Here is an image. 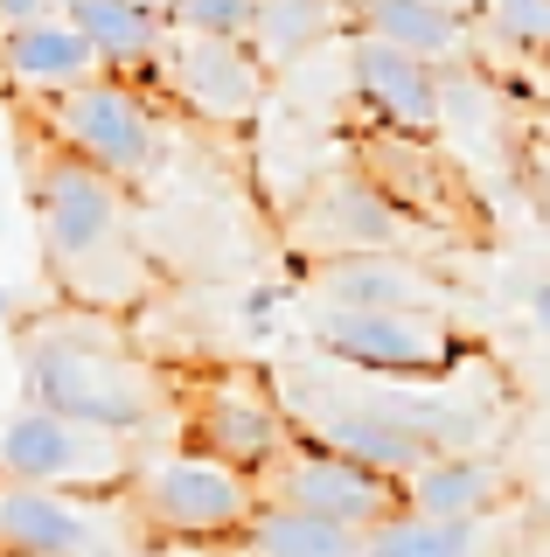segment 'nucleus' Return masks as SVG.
Wrapping results in <instances>:
<instances>
[{
	"mask_svg": "<svg viewBox=\"0 0 550 557\" xmlns=\"http://www.w3.org/2000/svg\"><path fill=\"white\" fill-rule=\"evenodd\" d=\"M49 14H63L57 0H0V35H14V28H36V22H49Z\"/></svg>",
	"mask_w": 550,
	"mask_h": 557,
	"instance_id": "b1692460",
	"label": "nucleus"
},
{
	"mask_svg": "<svg viewBox=\"0 0 550 557\" xmlns=\"http://www.w3.org/2000/svg\"><path fill=\"white\" fill-rule=\"evenodd\" d=\"M140 8H153V14H161V22H167V8H175V0H140Z\"/></svg>",
	"mask_w": 550,
	"mask_h": 557,
	"instance_id": "a878e982",
	"label": "nucleus"
},
{
	"mask_svg": "<svg viewBox=\"0 0 550 557\" xmlns=\"http://www.w3.org/2000/svg\"><path fill=\"white\" fill-rule=\"evenodd\" d=\"M49 147L77 153L84 168L112 174L118 188H147L153 174L167 161V126H161V104L140 91V77H112V70H98V77L71 84L63 98L36 104Z\"/></svg>",
	"mask_w": 550,
	"mask_h": 557,
	"instance_id": "7ed1b4c3",
	"label": "nucleus"
},
{
	"mask_svg": "<svg viewBox=\"0 0 550 557\" xmlns=\"http://www.w3.org/2000/svg\"><path fill=\"white\" fill-rule=\"evenodd\" d=\"M307 286H314V307H355V313H446V300H453V286L411 251L321 258V265H307Z\"/></svg>",
	"mask_w": 550,
	"mask_h": 557,
	"instance_id": "ddd939ff",
	"label": "nucleus"
},
{
	"mask_svg": "<svg viewBox=\"0 0 550 557\" xmlns=\"http://www.w3.org/2000/svg\"><path fill=\"white\" fill-rule=\"evenodd\" d=\"M22 391L28 405L118 432V440L153 432V418L175 397L161 362L140 356L133 342H118V321L84 313V307H57L42 321H22Z\"/></svg>",
	"mask_w": 550,
	"mask_h": 557,
	"instance_id": "f03ea898",
	"label": "nucleus"
},
{
	"mask_svg": "<svg viewBox=\"0 0 550 557\" xmlns=\"http://www.w3.org/2000/svg\"><path fill=\"white\" fill-rule=\"evenodd\" d=\"M314 348L376 383H433L460 362V327L446 313H355L314 307Z\"/></svg>",
	"mask_w": 550,
	"mask_h": 557,
	"instance_id": "0eeeda50",
	"label": "nucleus"
},
{
	"mask_svg": "<svg viewBox=\"0 0 550 557\" xmlns=\"http://www.w3.org/2000/svg\"><path fill=\"white\" fill-rule=\"evenodd\" d=\"M0 313H8V293H0Z\"/></svg>",
	"mask_w": 550,
	"mask_h": 557,
	"instance_id": "cd10ccee",
	"label": "nucleus"
},
{
	"mask_svg": "<svg viewBox=\"0 0 550 557\" xmlns=\"http://www.w3.org/2000/svg\"><path fill=\"white\" fill-rule=\"evenodd\" d=\"M245 557H363V530H341V522L265 502L245 530Z\"/></svg>",
	"mask_w": 550,
	"mask_h": 557,
	"instance_id": "412c9836",
	"label": "nucleus"
},
{
	"mask_svg": "<svg viewBox=\"0 0 550 557\" xmlns=\"http://www.w3.org/2000/svg\"><path fill=\"white\" fill-rule=\"evenodd\" d=\"M258 0H175L167 35H210V42H251Z\"/></svg>",
	"mask_w": 550,
	"mask_h": 557,
	"instance_id": "5701e85b",
	"label": "nucleus"
},
{
	"mask_svg": "<svg viewBox=\"0 0 550 557\" xmlns=\"http://www.w3.org/2000/svg\"><path fill=\"white\" fill-rule=\"evenodd\" d=\"M398 509L439 516V522L502 516V509H515V474L495 453H439V460H425L418 474L398 481Z\"/></svg>",
	"mask_w": 550,
	"mask_h": 557,
	"instance_id": "dca6fc26",
	"label": "nucleus"
},
{
	"mask_svg": "<svg viewBox=\"0 0 550 557\" xmlns=\"http://www.w3.org/2000/svg\"><path fill=\"white\" fill-rule=\"evenodd\" d=\"M341 77H349V98L370 126L384 133H411V139H433L446 126V70L404 57V49L376 42V35H349L341 42Z\"/></svg>",
	"mask_w": 550,
	"mask_h": 557,
	"instance_id": "f8f14e48",
	"label": "nucleus"
},
{
	"mask_svg": "<svg viewBox=\"0 0 550 557\" xmlns=\"http://www.w3.org/2000/svg\"><path fill=\"white\" fill-rule=\"evenodd\" d=\"M126 509L161 544H245L251 516L265 502H258L251 474H237V467H223L196 446H175V453H153V460L133 467Z\"/></svg>",
	"mask_w": 550,
	"mask_h": 557,
	"instance_id": "20e7f679",
	"label": "nucleus"
},
{
	"mask_svg": "<svg viewBox=\"0 0 550 557\" xmlns=\"http://www.w3.org/2000/svg\"><path fill=\"white\" fill-rule=\"evenodd\" d=\"M161 91L196 112L202 126H251L265 112V63L251 42H210V35H167L161 63H153Z\"/></svg>",
	"mask_w": 550,
	"mask_h": 557,
	"instance_id": "9d476101",
	"label": "nucleus"
},
{
	"mask_svg": "<svg viewBox=\"0 0 550 557\" xmlns=\"http://www.w3.org/2000/svg\"><path fill=\"white\" fill-rule=\"evenodd\" d=\"M286 440H293V418H286L265 370H251V362H216V370L196 376V391H188V446L196 453H210V460L258 481L279 460Z\"/></svg>",
	"mask_w": 550,
	"mask_h": 557,
	"instance_id": "423d86ee",
	"label": "nucleus"
},
{
	"mask_svg": "<svg viewBox=\"0 0 550 557\" xmlns=\"http://www.w3.org/2000/svg\"><path fill=\"white\" fill-rule=\"evenodd\" d=\"M0 77H8L28 104H49V98L71 91V84L98 77V57H91V42H84L63 14H49V22H36V28L0 35Z\"/></svg>",
	"mask_w": 550,
	"mask_h": 557,
	"instance_id": "f3484780",
	"label": "nucleus"
},
{
	"mask_svg": "<svg viewBox=\"0 0 550 557\" xmlns=\"http://www.w3.org/2000/svg\"><path fill=\"white\" fill-rule=\"evenodd\" d=\"M133 467H140V440L77 425L63 411L22 405L0 425V481H28V487H57V495H126Z\"/></svg>",
	"mask_w": 550,
	"mask_h": 557,
	"instance_id": "39448f33",
	"label": "nucleus"
},
{
	"mask_svg": "<svg viewBox=\"0 0 550 557\" xmlns=\"http://www.w3.org/2000/svg\"><path fill=\"white\" fill-rule=\"evenodd\" d=\"M474 28H480V42H502L515 57L550 63V0H480Z\"/></svg>",
	"mask_w": 550,
	"mask_h": 557,
	"instance_id": "4be33fe9",
	"label": "nucleus"
},
{
	"mask_svg": "<svg viewBox=\"0 0 550 557\" xmlns=\"http://www.w3.org/2000/svg\"><path fill=\"white\" fill-rule=\"evenodd\" d=\"M355 168H363L418 231H460V237L474 231V196H467V182H460V168L446 161V153H433V139L370 126L355 139Z\"/></svg>",
	"mask_w": 550,
	"mask_h": 557,
	"instance_id": "9b49d317",
	"label": "nucleus"
},
{
	"mask_svg": "<svg viewBox=\"0 0 550 557\" xmlns=\"http://www.w3.org/2000/svg\"><path fill=\"white\" fill-rule=\"evenodd\" d=\"M57 8H71V0H57Z\"/></svg>",
	"mask_w": 550,
	"mask_h": 557,
	"instance_id": "c85d7f7f",
	"label": "nucleus"
},
{
	"mask_svg": "<svg viewBox=\"0 0 550 557\" xmlns=\"http://www.w3.org/2000/svg\"><path fill=\"white\" fill-rule=\"evenodd\" d=\"M286 237H293L300 265H321V258H355V251H411L418 223L349 161L341 174L307 182V196L286 209Z\"/></svg>",
	"mask_w": 550,
	"mask_h": 557,
	"instance_id": "6e6552de",
	"label": "nucleus"
},
{
	"mask_svg": "<svg viewBox=\"0 0 550 557\" xmlns=\"http://www.w3.org/2000/svg\"><path fill=\"white\" fill-rule=\"evenodd\" d=\"M258 502L272 509H300V516H321V522H341V530H376L390 509H398V481L370 474V467L341 460V453L314 446L307 432L279 446V460L258 474Z\"/></svg>",
	"mask_w": 550,
	"mask_h": 557,
	"instance_id": "1a4fd4ad",
	"label": "nucleus"
},
{
	"mask_svg": "<svg viewBox=\"0 0 550 557\" xmlns=\"http://www.w3.org/2000/svg\"><path fill=\"white\" fill-rule=\"evenodd\" d=\"M0 557H105V522L84 495L0 481Z\"/></svg>",
	"mask_w": 550,
	"mask_h": 557,
	"instance_id": "4468645a",
	"label": "nucleus"
},
{
	"mask_svg": "<svg viewBox=\"0 0 550 557\" xmlns=\"http://www.w3.org/2000/svg\"><path fill=\"white\" fill-rule=\"evenodd\" d=\"M439 8H460V14H474V8H480V0H439Z\"/></svg>",
	"mask_w": 550,
	"mask_h": 557,
	"instance_id": "bb28decb",
	"label": "nucleus"
},
{
	"mask_svg": "<svg viewBox=\"0 0 550 557\" xmlns=\"http://www.w3.org/2000/svg\"><path fill=\"white\" fill-rule=\"evenodd\" d=\"M28 202H36L42 265L57 278L63 307L105 313V321H126L147 307L153 258L133 231V188H118L112 174L84 168L63 147H42L36 174H28Z\"/></svg>",
	"mask_w": 550,
	"mask_h": 557,
	"instance_id": "f257e3e1",
	"label": "nucleus"
},
{
	"mask_svg": "<svg viewBox=\"0 0 550 557\" xmlns=\"http://www.w3.org/2000/svg\"><path fill=\"white\" fill-rule=\"evenodd\" d=\"M349 35H376V42L404 49L433 70H460L480 57L474 14L439 8V0H349Z\"/></svg>",
	"mask_w": 550,
	"mask_h": 557,
	"instance_id": "2eb2a0df",
	"label": "nucleus"
},
{
	"mask_svg": "<svg viewBox=\"0 0 550 557\" xmlns=\"http://www.w3.org/2000/svg\"><path fill=\"white\" fill-rule=\"evenodd\" d=\"M529 313H537V327H543V335H550V278H543L537 293H529Z\"/></svg>",
	"mask_w": 550,
	"mask_h": 557,
	"instance_id": "393cba45",
	"label": "nucleus"
},
{
	"mask_svg": "<svg viewBox=\"0 0 550 557\" xmlns=\"http://www.w3.org/2000/svg\"><path fill=\"white\" fill-rule=\"evenodd\" d=\"M363 557H509V509L502 516H467V522L390 509L363 536Z\"/></svg>",
	"mask_w": 550,
	"mask_h": 557,
	"instance_id": "6ab92c4d",
	"label": "nucleus"
},
{
	"mask_svg": "<svg viewBox=\"0 0 550 557\" xmlns=\"http://www.w3.org/2000/svg\"><path fill=\"white\" fill-rule=\"evenodd\" d=\"M63 22L91 42L98 70H112V77H153V63L167 49V22L140 0H71Z\"/></svg>",
	"mask_w": 550,
	"mask_h": 557,
	"instance_id": "a211bd4d",
	"label": "nucleus"
},
{
	"mask_svg": "<svg viewBox=\"0 0 550 557\" xmlns=\"http://www.w3.org/2000/svg\"><path fill=\"white\" fill-rule=\"evenodd\" d=\"M328 35H349V0H258L251 57L265 70H293L307 57H321Z\"/></svg>",
	"mask_w": 550,
	"mask_h": 557,
	"instance_id": "aec40b11",
	"label": "nucleus"
}]
</instances>
